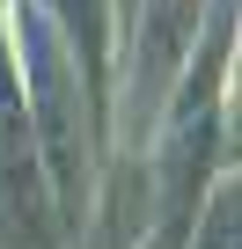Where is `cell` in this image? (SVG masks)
Here are the masks:
<instances>
[{
    "label": "cell",
    "mask_w": 242,
    "mask_h": 249,
    "mask_svg": "<svg viewBox=\"0 0 242 249\" xmlns=\"http://www.w3.org/2000/svg\"><path fill=\"white\" fill-rule=\"evenodd\" d=\"M0 227L15 249H52V220H44V176H37V132L22 88L0 59Z\"/></svg>",
    "instance_id": "obj_1"
},
{
    "label": "cell",
    "mask_w": 242,
    "mask_h": 249,
    "mask_svg": "<svg viewBox=\"0 0 242 249\" xmlns=\"http://www.w3.org/2000/svg\"><path fill=\"white\" fill-rule=\"evenodd\" d=\"M30 8L74 44V59H81V73H95L103 66V0H30Z\"/></svg>",
    "instance_id": "obj_2"
},
{
    "label": "cell",
    "mask_w": 242,
    "mask_h": 249,
    "mask_svg": "<svg viewBox=\"0 0 242 249\" xmlns=\"http://www.w3.org/2000/svg\"><path fill=\"white\" fill-rule=\"evenodd\" d=\"M198 249H235V191H213V213L198 227Z\"/></svg>",
    "instance_id": "obj_3"
}]
</instances>
